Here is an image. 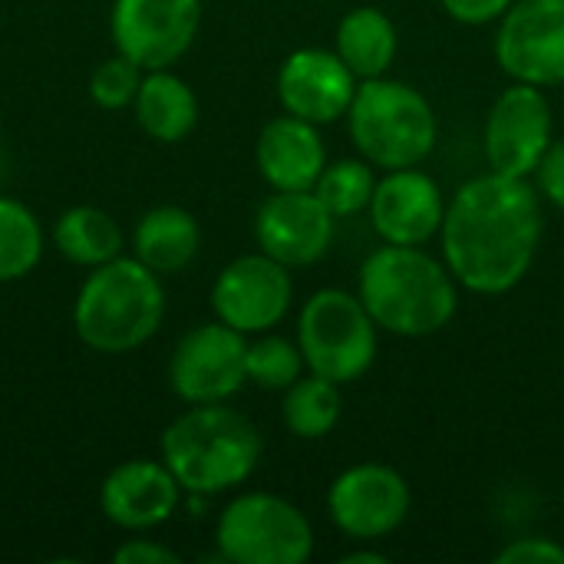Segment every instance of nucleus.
Returning a JSON list of instances; mask_svg holds the SVG:
<instances>
[{"label": "nucleus", "mask_w": 564, "mask_h": 564, "mask_svg": "<svg viewBox=\"0 0 564 564\" xmlns=\"http://www.w3.org/2000/svg\"><path fill=\"white\" fill-rule=\"evenodd\" d=\"M334 53L350 66L357 79L387 76L400 53L397 23L380 7H354L340 17L334 33Z\"/></svg>", "instance_id": "aec40b11"}, {"label": "nucleus", "mask_w": 564, "mask_h": 564, "mask_svg": "<svg viewBox=\"0 0 564 564\" xmlns=\"http://www.w3.org/2000/svg\"><path fill=\"white\" fill-rule=\"evenodd\" d=\"M202 248L198 218L178 205H159L145 212L132 231V258H139L159 278L185 271Z\"/></svg>", "instance_id": "6ab92c4d"}, {"label": "nucleus", "mask_w": 564, "mask_h": 564, "mask_svg": "<svg viewBox=\"0 0 564 564\" xmlns=\"http://www.w3.org/2000/svg\"><path fill=\"white\" fill-rule=\"evenodd\" d=\"M542 195L532 178L476 175L446 202L440 228L443 261L463 291L499 297L516 291L542 245Z\"/></svg>", "instance_id": "f257e3e1"}, {"label": "nucleus", "mask_w": 564, "mask_h": 564, "mask_svg": "<svg viewBox=\"0 0 564 564\" xmlns=\"http://www.w3.org/2000/svg\"><path fill=\"white\" fill-rule=\"evenodd\" d=\"M413 509L410 482L387 463H357L327 489V516L354 542H380L393 535Z\"/></svg>", "instance_id": "1a4fd4ad"}, {"label": "nucleus", "mask_w": 564, "mask_h": 564, "mask_svg": "<svg viewBox=\"0 0 564 564\" xmlns=\"http://www.w3.org/2000/svg\"><path fill=\"white\" fill-rule=\"evenodd\" d=\"M0 175H3V155H0Z\"/></svg>", "instance_id": "473e14b6"}, {"label": "nucleus", "mask_w": 564, "mask_h": 564, "mask_svg": "<svg viewBox=\"0 0 564 564\" xmlns=\"http://www.w3.org/2000/svg\"><path fill=\"white\" fill-rule=\"evenodd\" d=\"M43 225L17 198L0 195V284L26 278L43 258Z\"/></svg>", "instance_id": "b1692460"}, {"label": "nucleus", "mask_w": 564, "mask_h": 564, "mask_svg": "<svg viewBox=\"0 0 564 564\" xmlns=\"http://www.w3.org/2000/svg\"><path fill=\"white\" fill-rule=\"evenodd\" d=\"M486 162L489 172L509 178H532L555 142V112L542 86L509 83L486 116Z\"/></svg>", "instance_id": "6e6552de"}, {"label": "nucleus", "mask_w": 564, "mask_h": 564, "mask_svg": "<svg viewBox=\"0 0 564 564\" xmlns=\"http://www.w3.org/2000/svg\"><path fill=\"white\" fill-rule=\"evenodd\" d=\"M390 558L380 549H354L347 555H340V564H387Z\"/></svg>", "instance_id": "2f4dec72"}, {"label": "nucleus", "mask_w": 564, "mask_h": 564, "mask_svg": "<svg viewBox=\"0 0 564 564\" xmlns=\"http://www.w3.org/2000/svg\"><path fill=\"white\" fill-rule=\"evenodd\" d=\"M380 327L364 307L360 294L344 288L314 291L297 317V347L307 373H317L337 387L364 380L377 360Z\"/></svg>", "instance_id": "423d86ee"}, {"label": "nucleus", "mask_w": 564, "mask_h": 564, "mask_svg": "<svg viewBox=\"0 0 564 564\" xmlns=\"http://www.w3.org/2000/svg\"><path fill=\"white\" fill-rule=\"evenodd\" d=\"M337 218L324 208V202L307 192H274L261 202L254 215V241L258 251L271 254L284 268H311L334 245Z\"/></svg>", "instance_id": "4468645a"}, {"label": "nucleus", "mask_w": 564, "mask_h": 564, "mask_svg": "<svg viewBox=\"0 0 564 564\" xmlns=\"http://www.w3.org/2000/svg\"><path fill=\"white\" fill-rule=\"evenodd\" d=\"M535 188L545 202H552L558 212H564V139H555L552 149L545 152L539 172L532 175Z\"/></svg>", "instance_id": "c85d7f7f"}, {"label": "nucleus", "mask_w": 564, "mask_h": 564, "mask_svg": "<svg viewBox=\"0 0 564 564\" xmlns=\"http://www.w3.org/2000/svg\"><path fill=\"white\" fill-rule=\"evenodd\" d=\"M245 370H248V383H254L258 390L284 393L291 383H297L307 373V364H304L297 340H288V337L268 330L248 344Z\"/></svg>", "instance_id": "a878e982"}, {"label": "nucleus", "mask_w": 564, "mask_h": 564, "mask_svg": "<svg viewBox=\"0 0 564 564\" xmlns=\"http://www.w3.org/2000/svg\"><path fill=\"white\" fill-rule=\"evenodd\" d=\"M258 426L225 403H195L162 433V463L185 496L208 499L248 482L261 463Z\"/></svg>", "instance_id": "7ed1b4c3"}, {"label": "nucleus", "mask_w": 564, "mask_h": 564, "mask_svg": "<svg viewBox=\"0 0 564 564\" xmlns=\"http://www.w3.org/2000/svg\"><path fill=\"white\" fill-rule=\"evenodd\" d=\"M182 496L185 492L165 463L129 459L102 479L99 509L122 532H149L178 512Z\"/></svg>", "instance_id": "f3484780"}, {"label": "nucleus", "mask_w": 564, "mask_h": 564, "mask_svg": "<svg viewBox=\"0 0 564 564\" xmlns=\"http://www.w3.org/2000/svg\"><path fill=\"white\" fill-rule=\"evenodd\" d=\"M165 317L162 278L149 271L139 258H112L89 268L76 304L73 327L76 337L96 354H132L155 337Z\"/></svg>", "instance_id": "20e7f679"}, {"label": "nucleus", "mask_w": 564, "mask_h": 564, "mask_svg": "<svg viewBox=\"0 0 564 564\" xmlns=\"http://www.w3.org/2000/svg\"><path fill=\"white\" fill-rule=\"evenodd\" d=\"M492 50L509 79L564 86V0H516L499 20Z\"/></svg>", "instance_id": "f8f14e48"}, {"label": "nucleus", "mask_w": 564, "mask_h": 564, "mask_svg": "<svg viewBox=\"0 0 564 564\" xmlns=\"http://www.w3.org/2000/svg\"><path fill=\"white\" fill-rule=\"evenodd\" d=\"M562 542H564V535H562Z\"/></svg>", "instance_id": "72a5a7b5"}, {"label": "nucleus", "mask_w": 564, "mask_h": 564, "mask_svg": "<svg viewBox=\"0 0 564 564\" xmlns=\"http://www.w3.org/2000/svg\"><path fill=\"white\" fill-rule=\"evenodd\" d=\"M367 212L383 245H430L440 238L446 195L440 182L420 165L390 169L377 178Z\"/></svg>", "instance_id": "dca6fc26"}, {"label": "nucleus", "mask_w": 564, "mask_h": 564, "mask_svg": "<svg viewBox=\"0 0 564 564\" xmlns=\"http://www.w3.org/2000/svg\"><path fill=\"white\" fill-rule=\"evenodd\" d=\"M496 564H564V542L522 535L496 555Z\"/></svg>", "instance_id": "cd10ccee"}, {"label": "nucleus", "mask_w": 564, "mask_h": 564, "mask_svg": "<svg viewBox=\"0 0 564 564\" xmlns=\"http://www.w3.org/2000/svg\"><path fill=\"white\" fill-rule=\"evenodd\" d=\"M254 162L271 192H307L317 185L327 165V145L321 126L304 122L291 112L264 122L254 142Z\"/></svg>", "instance_id": "a211bd4d"}, {"label": "nucleus", "mask_w": 564, "mask_h": 564, "mask_svg": "<svg viewBox=\"0 0 564 564\" xmlns=\"http://www.w3.org/2000/svg\"><path fill=\"white\" fill-rule=\"evenodd\" d=\"M344 413V397L340 387L317 377V373H304L297 383H291L284 390V403H281V420L288 426L291 436L297 440H324L337 430Z\"/></svg>", "instance_id": "5701e85b"}, {"label": "nucleus", "mask_w": 564, "mask_h": 564, "mask_svg": "<svg viewBox=\"0 0 564 564\" xmlns=\"http://www.w3.org/2000/svg\"><path fill=\"white\" fill-rule=\"evenodd\" d=\"M350 139L373 169L423 165L440 139V119L433 102L410 83L377 76L360 79L347 109Z\"/></svg>", "instance_id": "39448f33"}, {"label": "nucleus", "mask_w": 564, "mask_h": 564, "mask_svg": "<svg viewBox=\"0 0 564 564\" xmlns=\"http://www.w3.org/2000/svg\"><path fill=\"white\" fill-rule=\"evenodd\" d=\"M53 245L66 261L79 268H99L122 254L126 235L109 212L93 208V205H76L56 218Z\"/></svg>", "instance_id": "4be33fe9"}, {"label": "nucleus", "mask_w": 564, "mask_h": 564, "mask_svg": "<svg viewBox=\"0 0 564 564\" xmlns=\"http://www.w3.org/2000/svg\"><path fill=\"white\" fill-rule=\"evenodd\" d=\"M135 122L155 142H182L198 122L195 89L172 69H149L132 99Z\"/></svg>", "instance_id": "412c9836"}, {"label": "nucleus", "mask_w": 564, "mask_h": 564, "mask_svg": "<svg viewBox=\"0 0 564 564\" xmlns=\"http://www.w3.org/2000/svg\"><path fill=\"white\" fill-rule=\"evenodd\" d=\"M116 564H178V555L159 542H149V539H132L126 545L116 549L112 555Z\"/></svg>", "instance_id": "7c9ffc66"}, {"label": "nucleus", "mask_w": 564, "mask_h": 564, "mask_svg": "<svg viewBox=\"0 0 564 564\" xmlns=\"http://www.w3.org/2000/svg\"><path fill=\"white\" fill-rule=\"evenodd\" d=\"M357 86L360 79L350 73V66L334 50L324 46L294 50L281 63L274 79L281 109L314 126H330L337 119H347Z\"/></svg>", "instance_id": "2eb2a0df"}, {"label": "nucleus", "mask_w": 564, "mask_h": 564, "mask_svg": "<svg viewBox=\"0 0 564 564\" xmlns=\"http://www.w3.org/2000/svg\"><path fill=\"white\" fill-rule=\"evenodd\" d=\"M202 0H112L109 33L116 53L135 66L172 69L202 30Z\"/></svg>", "instance_id": "9b49d317"}, {"label": "nucleus", "mask_w": 564, "mask_h": 564, "mask_svg": "<svg viewBox=\"0 0 564 564\" xmlns=\"http://www.w3.org/2000/svg\"><path fill=\"white\" fill-rule=\"evenodd\" d=\"M245 357L248 337L215 317L212 324L192 327L175 344L169 360V387L188 406L228 403L248 383Z\"/></svg>", "instance_id": "9d476101"}, {"label": "nucleus", "mask_w": 564, "mask_h": 564, "mask_svg": "<svg viewBox=\"0 0 564 564\" xmlns=\"http://www.w3.org/2000/svg\"><path fill=\"white\" fill-rule=\"evenodd\" d=\"M357 294L383 334L423 340L453 324L459 281L426 245H383L360 264Z\"/></svg>", "instance_id": "f03ea898"}, {"label": "nucleus", "mask_w": 564, "mask_h": 564, "mask_svg": "<svg viewBox=\"0 0 564 564\" xmlns=\"http://www.w3.org/2000/svg\"><path fill=\"white\" fill-rule=\"evenodd\" d=\"M446 17H453L463 26H486V23H499L502 13L516 3V0H440Z\"/></svg>", "instance_id": "c756f323"}, {"label": "nucleus", "mask_w": 564, "mask_h": 564, "mask_svg": "<svg viewBox=\"0 0 564 564\" xmlns=\"http://www.w3.org/2000/svg\"><path fill=\"white\" fill-rule=\"evenodd\" d=\"M291 301H294L291 268H284L264 251L235 258L218 271L212 284L215 317L241 330L245 337L274 330L288 317Z\"/></svg>", "instance_id": "ddd939ff"}, {"label": "nucleus", "mask_w": 564, "mask_h": 564, "mask_svg": "<svg viewBox=\"0 0 564 564\" xmlns=\"http://www.w3.org/2000/svg\"><path fill=\"white\" fill-rule=\"evenodd\" d=\"M215 545L231 564H304L314 555V525L284 496L245 492L218 516Z\"/></svg>", "instance_id": "0eeeda50"}, {"label": "nucleus", "mask_w": 564, "mask_h": 564, "mask_svg": "<svg viewBox=\"0 0 564 564\" xmlns=\"http://www.w3.org/2000/svg\"><path fill=\"white\" fill-rule=\"evenodd\" d=\"M142 76H145L142 66H135L129 56L116 53V56L102 59L93 69V76H89V99L99 109H112V112L126 109V106H132V99H135V93L142 86Z\"/></svg>", "instance_id": "bb28decb"}, {"label": "nucleus", "mask_w": 564, "mask_h": 564, "mask_svg": "<svg viewBox=\"0 0 564 564\" xmlns=\"http://www.w3.org/2000/svg\"><path fill=\"white\" fill-rule=\"evenodd\" d=\"M377 172L367 159H337V162H327L317 185H314V195L324 202V208L334 215V218H350V215H360L370 208V198H373V188H377Z\"/></svg>", "instance_id": "393cba45"}]
</instances>
